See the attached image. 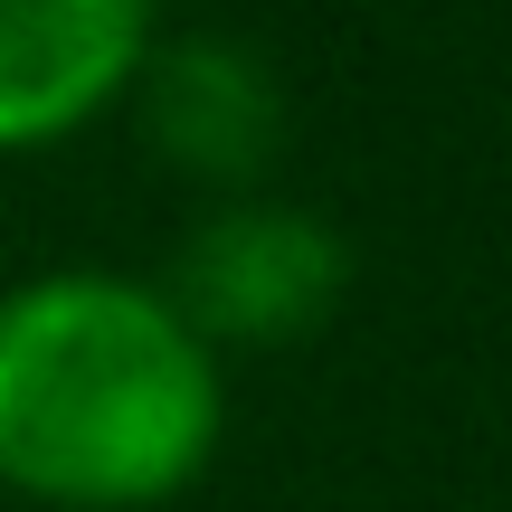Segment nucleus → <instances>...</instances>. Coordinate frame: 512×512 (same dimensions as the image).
I'll list each match as a JSON object with an SVG mask.
<instances>
[{
	"mask_svg": "<svg viewBox=\"0 0 512 512\" xmlns=\"http://www.w3.org/2000/svg\"><path fill=\"white\" fill-rule=\"evenodd\" d=\"M228 427L219 351L162 285L48 266L0 294V484L48 512H152L209 475Z\"/></svg>",
	"mask_w": 512,
	"mask_h": 512,
	"instance_id": "obj_1",
	"label": "nucleus"
},
{
	"mask_svg": "<svg viewBox=\"0 0 512 512\" xmlns=\"http://www.w3.org/2000/svg\"><path fill=\"white\" fill-rule=\"evenodd\" d=\"M342 294H351V238L323 209L275 200V190L209 200L171 238V266H162V304L209 351H285L323 332Z\"/></svg>",
	"mask_w": 512,
	"mask_h": 512,
	"instance_id": "obj_2",
	"label": "nucleus"
},
{
	"mask_svg": "<svg viewBox=\"0 0 512 512\" xmlns=\"http://www.w3.org/2000/svg\"><path fill=\"white\" fill-rule=\"evenodd\" d=\"M133 124H143L152 162L181 171L209 200H247L266 190L275 152H285V76L266 48L238 29H171L133 67Z\"/></svg>",
	"mask_w": 512,
	"mask_h": 512,
	"instance_id": "obj_3",
	"label": "nucleus"
},
{
	"mask_svg": "<svg viewBox=\"0 0 512 512\" xmlns=\"http://www.w3.org/2000/svg\"><path fill=\"white\" fill-rule=\"evenodd\" d=\"M162 0H0V152H48L133 95Z\"/></svg>",
	"mask_w": 512,
	"mask_h": 512,
	"instance_id": "obj_4",
	"label": "nucleus"
}]
</instances>
